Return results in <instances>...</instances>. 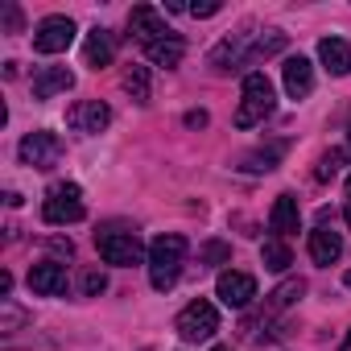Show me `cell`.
<instances>
[{
	"label": "cell",
	"mask_w": 351,
	"mask_h": 351,
	"mask_svg": "<svg viewBox=\"0 0 351 351\" xmlns=\"http://www.w3.org/2000/svg\"><path fill=\"white\" fill-rule=\"evenodd\" d=\"M17 153H21V161L34 165V169H54V165L62 161V141H58V132H29V136L17 145Z\"/></svg>",
	"instance_id": "6"
},
{
	"label": "cell",
	"mask_w": 351,
	"mask_h": 351,
	"mask_svg": "<svg viewBox=\"0 0 351 351\" xmlns=\"http://www.w3.org/2000/svg\"><path fill=\"white\" fill-rule=\"evenodd\" d=\"M219 9H223L219 0H207V5H191V13H195V17H215Z\"/></svg>",
	"instance_id": "25"
},
{
	"label": "cell",
	"mask_w": 351,
	"mask_h": 351,
	"mask_svg": "<svg viewBox=\"0 0 351 351\" xmlns=\"http://www.w3.org/2000/svg\"><path fill=\"white\" fill-rule=\"evenodd\" d=\"M128 34L141 38V42L149 46V42L165 38V21H161V13H157L153 5H136V9L128 13Z\"/></svg>",
	"instance_id": "12"
},
{
	"label": "cell",
	"mask_w": 351,
	"mask_h": 351,
	"mask_svg": "<svg viewBox=\"0 0 351 351\" xmlns=\"http://www.w3.org/2000/svg\"><path fill=\"white\" fill-rule=\"evenodd\" d=\"M104 289H108V277H104L99 269H87V273H83V293H87V298H99Z\"/></svg>",
	"instance_id": "24"
},
{
	"label": "cell",
	"mask_w": 351,
	"mask_h": 351,
	"mask_svg": "<svg viewBox=\"0 0 351 351\" xmlns=\"http://www.w3.org/2000/svg\"><path fill=\"white\" fill-rule=\"evenodd\" d=\"M0 293H5V298L13 293V277H9V273H0Z\"/></svg>",
	"instance_id": "28"
},
{
	"label": "cell",
	"mask_w": 351,
	"mask_h": 351,
	"mask_svg": "<svg viewBox=\"0 0 351 351\" xmlns=\"http://www.w3.org/2000/svg\"><path fill=\"white\" fill-rule=\"evenodd\" d=\"M71 42H75V21L62 17V13L38 21V29H34V50L38 54H62Z\"/></svg>",
	"instance_id": "7"
},
{
	"label": "cell",
	"mask_w": 351,
	"mask_h": 351,
	"mask_svg": "<svg viewBox=\"0 0 351 351\" xmlns=\"http://www.w3.org/2000/svg\"><path fill=\"white\" fill-rule=\"evenodd\" d=\"M215 298H219L223 306H232V310H244V306H252V298H256V281H252L248 273L228 269V273H219V281H215Z\"/></svg>",
	"instance_id": "8"
},
{
	"label": "cell",
	"mask_w": 351,
	"mask_h": 351,
	"mask_svg": "<svg viewBox=\"0 0 351 351\" xmlns=\"http://www.w3.org/2000/svg\"><path fill=\"white\" fill-rule=\"evenodd\" d=\"M182 261H186V240H182V236L169 232V236H157V240L149 244V281H153L157 293H165V289L178 285Z\"/></svg>",
	"instance_id": "1"
},
{
	"label": "cell",
	"mask_w": 351,
	"mask_h": 351,
	"mask_svg": "<svg viewBox=\"0 0 351 351\" xmlns=\"http://www.w3.org/2000/svg\"><path fill=\"white\" fill-rule=\"evenodd\" d=\"M298 223H302L298 199H293V195H277V199H273V211H269V228H273L277 236H289V232H298Z\"/></svg>",
	"instance_id": "17"
},
{
	"label": "cell",
	"mask_w": 351,
	"mask_h": 351,
	"mask_svg": "<svg viewBox=\"0 0 351 351\" xmlns=\"http://www.w3.org/2000/svg\"><path fill=\"white\" fill-rule=\"evenodd\" d=\"M5 25L17 34V29H21V13H17V9H5Z\"/></svg>",
	"instance_id": "26"
},
{
	"label": "cell",
	"mask_w": 351,
	"mask_h": 351,
	"mask_svg": "<svg viewBox=\"0 0 351 351\" xmlns=\"http://www.w3.org/2000/svg\"><path fill=\"white\" fill-rule=\"evenodd\" d=\"M75 87V75L66 66H46L34 75V99H54L58 91H71Z\"/></svg>",
	"instance_id": "16"
},
{
	"label": "cell",
	"mask_w": 351,
	"mask_h": 351,
	"mask_svg": "<svg viewBox=\"0 0 351 351\" xmlns=\"http://www.w3.org/2000/svg\"><path fill=\"white\" fill-rule=\"evenodd\" d=\"M112 58H116V38L95 25V29L87 34V42H83V62H87L91 71H104Z\"/></svg>",
	"instance_id": "13"
},
{
	"label": "cell",
	"mask_w": 351,
	"mask_h": 351,
	"mask_svg": "<svg viewBox=\"0 0 351 351\" xmlns=\"http://www.w3.org/2000/svg\"><path fill=\"white\" fill-rule=\"evenodd\" d=\"M87 211H83V191L75 182H54L46 191V203H42V219L54 223V228H66V223H79Z\"/></svg>",
	"instance_id": "3"
},
{
	"label": "cell",
	"mask_w": 351,
	"mask_h": 351,
	"mask_svg": "<svg viewBox=\"0 0 351 351\" xmlns=\"http://www.w3.org/2000/svg\"><path fill=\"white\" fill-rule=\"evenodd\" d=\"M343 351H351V330H347V339H343Z\"/></svg>",
	"instance_id": "30"
},
{
	"label": "cell",
	"mask_w": 351,
	"mask_h": 351,
	"mask_svg": "<svg viewBox=\"0 0 351 351\" xmlns=\"http://www.w3.org/2000/svg\"><path fill=\"white\" fill-rule=\"evenodd\" d=\"M347 203H351V178H347Z\"/></svg>",
	"instance_id": "32"
},
{
	"label": "cell",
	"mask_w": 351,
	"mask_h": 351,
	"mask_svg": "<svg viewBox=\"0 0 351 351\" xmlns=\"http://www.w3.org/2000/svg\"><path fill=\"white\" fill-rule=\"evenodd\" d=\"M302 293H306V281H302V277H289L285 285H277V289L269 293V306H273V310H285V306H293Z\"/></svg>",
	"instance_id": "20"
},
{
	"label": "cell",
	"mask_w": 351,
	"mask_h": 351,
	"mask_svg": "<svg viewBox=\"0 0 351 351\" xmlns=\"http://www.w3.org/2000/svg\"><path fill=\"white\" fill-rule=\"evenodd\" d=\"M29 289L42 293V298H58V293H66V269L54 265V261L34 265V269H29Z\"/></svg>",
	"instance_id": "11"
},
{
	"label": "cell",
	"mask_w": 351,
	"mask_h": 351,
	"mask_svg": "<svg viewBox=\"0 0 351 351\" xmlns=\"http://www.w3.org/2000/svg\"><path fill=\"white\" fill-rule=\"evenodd\" d=\"M339 169H343V149H330V153H322V157H318L314 178H318V182H330Z\"/></svg>",
	"instance_id": "23"
},
{
	"label": "cell",
	"mask_w": 351,
	"mask_h": 351,
	"mask_svg": "<svg viewBox=\"0 0 351 351\" xmlns=\"http://www.w3.org/2000/svg\"><path fill=\"white\" fill-rule=\"evenodd\" d=\"M228 261H232V248L223 240H207L199 248V265H228Z\"/></svg>",
	"instance_id": "22"
},
{
	"label": "cell",
	"mask_w": 351,
	"mask_h": 351,
	"mask_svg": "<svg viewBox=\"0 0 351 351\" xmlns=\"http://www.w3.org/2000/svg\"><path fill=\"white\" fill-rule=\"evenodd\" d=\"M95 248H99L104 265H120V269H132V265L149 261V252L141 248L136 232H99L95 236Z\"/></svg>",
	"instance_id": "4"
},
{
	"label": "cell",
	"mask_w": 351,
	"mask_h": 351,
	"mask_svg": "<svg viewBox=\"0 0 351 351\" xmlns=\"http://www.w3.org/2000/svg\"><path fill=\"white\" fill-rule=\"evenodd\" d=\"M273 112V83L265 75H244L240 87V108H236V128H256L265 116Z\"/></svg>",
	"instance_id": "2"
},
{
	"label": "cell",
	"mask_w": 351,
	"mask_h": 351,
	"mask_svg": "<svg viewBox=\"0 0 351 351\" xmlns=\"http://www.w3.org/2000/svg\"><path fill=\"white\" fill-rule=\"evenodd\" d=\"M124 91H128L136 104H145V99H149V71H145V66H128V71H124Z\"/></svg>",
	"instance_id": "21"
},
{
	"label": "cell",
	"mask_w": 351,
	"mask_h": 351,
	"mask_svg": "<svg viewBox=\"0 0 351 351\" xmlns=\"http://www.w3.org/2000/svg\"><path fill=\"white\" fill-rule=\"evenodd\" d=\"M182 54H186V42L178 38V34H165V38H157V42H149L145 46V58L153 62V66H178L182 62Z\"/></svg>",
	"instance_id": "15"
},
{
	"label": "cell",
	"mask_w": 351,
	"mask_h": 351,
	"mask_svg": "<svg viewBox=\"0 0 351 351\" xmlns=\"http://www.w3.org/2000/svg\"><path fill=\"white\" fill-rule=\"evenodd\" d=\"M215 330H219V310H215L207 298L191 302V306L178 314V335H182V339H191V343H199V339H211Z\"/></svg>",
	"instance_id": "5"
},
{
	"label": "cell",
	"mask_w": 351,
	"mask_h": 351,
	"mask_svg": "<svg viewBox=\"0 0 351 351\" xmlns=\"http://www.w3.org/2000/svg\"><path fill=\"white\" fill-rule=\"evenodd\" d=\"M281 79H285V91H289V99H306V95L314 91V66H310V58H302V54L285 58V66H281Z\"/></svg>",
	"instance_id": "10"
},
{
	"label": "cell",
	"mask_w": 351,
	"mask_h": 351,
	"mask_svg": "<svg viewBox=\"0 0 351 351\" xmlns=\"http://www.w3.org/2000/svg\"><path fill=\"white\" fill-rule=\"evenodd\" d=\"M339 256H343V236L330 232L326 223H318V228L310 232V261H314V265H335Z\"/></svg>",
	"instance_id": "14"
},
{
	"label": "cell",
	"mask_w": 351,
	"mask_h": 351,
	"mask_svg": "<svg viewBox=\"0 0 351 351\" xmlns=\"http://www.w3.org/2000/svg\"><path fill=\"white\" fill-rule=\"evenodd\" d=\"M343 285H347V289H351V269H347V277H343Z\"/></svg>",
	"instance_id": "31"
},
{
	"label": "cell",
	"mask_w": 351,
	"mask_h": 351,
	"mask_svg": "<svg viewBox=\"0 0 351 351\" xmlns=\"http://www.w3.org/2000/svg\"><path fill=\"white\" fill-rule=\"evenodd\" d=\"M343 219H347V228H351V203H347V207H343Z\"/></svg>",
	"instance_id": "29"
},
{
	"label": "cell",
	"mask_w": 351,
	"mask_h": 351,
	"mask_svg": "<svg viewBox=\"0 0 351 351\" xmlns=\"http://www.w3.org/2000/svg\"><path fill=\"white\" fill-rule=\"evenodd\" d=\"M318 58H322V66H326L335 79L351 71V46H347L343 38H322V42H318Z\"/></svg>",
	"instance_id": "18"
},
{
	"label": "cell",
	"mask_w": 351,
	"mask_h": 351,
	"mask_svg": "<svg viewBox=\"0 0 351 351\" xmlns=\"http://www.w3.org/2000/svg\"><path fill=\"white\" fill-rule=\"evenodd\" d=\"M261 261H265V269H273V273H285V269L293 265V256H289V248H285L281 240H265V244H261Z\"/></svg>",
	"instance_id": "19"
},
{
	"label": "cell",
	"mask_w": 351,
	"mask_h": 351,
	"mask_svg": "<svg viewBox=\"0 0 351 351\" xmlns=\"http://www.w3.org/2000/svg\"><path fill=\"white\" fill-rule=\"evenodd\" d=\"M347 141H351V132H347Z\"/></svg>",
	"instance_id": "34"
},
{
	"label": "cell",
	"mask_w": 351,
	"mask_h": 351,
	"mask_svg": "<svg viewBox=\"0 0 351 351\" xmlns=\"http://www.w3.org/2000/svg\"><path fill=\"white\" fill-rule=\"evenodd\" d=\"M186 124H191V128H203V124H207V112H186Z\"/></svg>",
	"instance_id": "27"
},
{
	"label": "cell",
	"mask_w": 351,
	"mask_h": 351,
	"mask_svg": "<svg viewBox=\"0 0 351 351\" xmlns=\"http://www.w3.org/2000/svg\"><path fill=\"white\" fill-rule=\"evenodd\" d=\"M66 124H71L75 132H83V136H95V132H104V128L112 124V108L99 104V99H83V104H75V108L66 112Z\"/></svg>",
	"instance_id": "9"
},
{
	"label": "cell",
	"mask_w": 351,
	"mask_h": 351,
	"mask_svg": "<svg viewBox=\"0 0 351 351\" xmlns=\"http://www.w3.org/2000/svg\"><path fill=\"white\" fill-rule=\"evenodd\" d=\"M211 351H232V347H211Z\"/></svg>",
	"instance_id": "33"
}]
</instances>
